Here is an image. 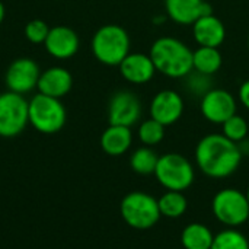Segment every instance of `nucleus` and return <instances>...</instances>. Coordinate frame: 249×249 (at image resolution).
Wrapping results in <instances>:
<instances>
[{
    "mask_svg": "<svg viewBox=\"0 0 249 249\" xmlns=\"http://www.w3.org/2000/svg\"><path fill=\"white\" fill-rule=\"evenodd\" d=\"M197 168L209 178L223 179L232 177L241 166L242 152L222 133H210L201 137L194 152Z\"/></svg>",
    "mask_w": 249,
    "mask_h": 249,
    "instance_id": "obj_1",
    "label": "nucleus"
},
{
    "mask_svg": "<svg viewBox=\"0 0 249 249\" xmlns=\"http://www.w3.org/2000/svg\"><path fill=\"white\" fill-rule=\"evenodd\" d=\"M149 55L156 67V71L168 79H184L193 71V50L182 39L163 35L156 38Z\"/></svg>",
    "mask_w": 249,
    "mask_h": 249,
    "instance_id": "obj_2",
    "label": "nucleus"
},
{
    "mask_svg": "<svg viewBox=\"0 0 249 249\" xmlns=\"http://www.w3.org/2000/svg\"><path fill=\"white\" fill-rule=\"evenodd\" d=\"M131 39L128 32L117 23H107L96 29L90 41L93 57L104 66L118 67L131 53Z\"/></svg>",
    "mask_w": 249,
    "mask_h": 249,
    "instance_id": "obj_3",
    "label": "nucleus"
},
{
    "mask_svg": "<svg viewBox=\"0 0 249 249\" xmlns=\"http://www.w3.org/2000/svg\"><path fill=\"white\" fill-rule=\"evenodd\" d=\"M120 213L123 220L136 231H147L158 225L160 212L158 200L144 191H131L121 200Z\"/></svg>",
    "mask_w": 249,
    "mask_h": 249,
    "instance_id": "obj_4",
    "label": "nucleus"
},
{
    "mask_svg": "<svg viewBox=\"0 0 249 249\" xmlns=\"http://www.w3.org/2000/svg\"><path fill=\"white\" fill-rule=\"evenodd\" d=\"M29 124L41 134L58 133L67 121V111L61 99L36 93L28 104Z\"/></svg>",
    "mask_w": 249,
    "mask_h": 249,
    "instance_id": "obj_5",
    "label": "nucleus"
},
{
    "mask_svg": "<svg viewBox=\"0 0 249 249\" xmlns=\"http://www.w3.org/2000/svg\"><path fill=\"white\" fill-rule=\"evenodd\" d=\"M158 182L166 191L184 193L196 179V169L188 158L181 153H165L159 156L155 174Z\"/></svg>",
    "mask_w": 249,
    "mask_h": 249,
    "instance_id": "obj_6",
    "label": "nucleus"
},
{
    "mask_svg": "<svg viewBox=\"0 0 249 249\" xmlns=\"http://www.w3.org/2000/svg\"><path fill=\"white\" fill-rule=\"evenodd\" d=\"M212 212L222 225L239 228L249 220L248 198L236 188H223L213 197Z\"/></svg>",
    "mask_w": 249,
    "mask_h": 249,
    "instance_id": "obj_7",
    "label": "nucleus"
},
{
    "mask_svg": "<svg viewBox=\"0 0 249 249\" xmlns=\"http://www.w3.org/2000/svg\"><path fill=\"white\" fill-rule=\"evenodd\" d=\"M28 104L23 95L6 90L0 93V137L19 136L29 124Z\"/></svg>",
    "mask_w": 249,
    "mask_h": 249,
    "instance_id": "obj_8",
    "label": "nucleus"
},
{
    "mask_svg": "<svg viewBox=\"0 0 249 249\" xmlns=\"http://www.w3.org/2000/svg\"><path fill=\"white\" fill-rule=\"evenodd\" d=\"M143 105L140 98L130 89L117 90L108 102V123L111 125L133 127L140 123Z\"/></svg>",
    "mask_w": 249,
    "mask_h": 249,
    "instance_id": "obj_9",
    "label": "nucleus"
},
{
    "mask_svg": "<svg viewBox=\"0 0 249 249\" xmlns=\"http://www.w3.org/2000/svg\"><path fill=\"white\" fill-rule=\"evenodd\" d=\"M200 112L206 121L222 125L238 114V98L232 92L214 86L200 99Z\"/></svg>",
    "mask_w": 249,
    "mask_h": 249,
    "instance_id": "obj_10",
    "label": "nucleus"
},
{
    "mask_svg": "<svg viewBox=\"0 0 249 249\" xmlns=\"http://www.w3.org/2000/svg\"><path fill=\"white\" fill-rule=\"evenodd\" d=\"M39 74L41 69L35 60L29 57H19L9 64L4 73V85L7 90L25 96L36 89Z\"/></svg>",
    "mask_w": 249,
    "mask_h": 249,
    "instance_id": "obj_11",
    "label": "nucleus"
},
{
    "mask_svg": "<svg viewBox=\"0 0 249 249\" xmlns=\"http://www.w3.org/2000/svg\"><path fill=\"white\" fill-rule=\"evenodd\" d=\"M185 111L184 96L175 89H162L153 95L149 104V117L165 127L177 124Z\"/></svg>",
    "mask_w": 249,
    "mask_h": 249,
    "instance_id": "obj_12",
    "label": "nucleus"
},
{
    "mask_svg": "<svg viewBox=\"0 0 249 249\" xmlns=\"http://www.w3.org/2000/svg\"><path fill=\"white\" fill-rule=\"evenodd\" d=\"M44 47L53 58L69 60L77 54L80 48V39L74 29L64 25H57L50 28Z\"/></svg>",
    "mask_w": 249,
    "mask_h": 249,
    "instance_id": "obj_13",
    "label": "nucleus"
},
{
    "mask_svg": "<svg viewBox=\"0 0 249 249\" xmlns=\"http://www.w3.org/2000/svg\"><path fill=\"white\" fill-rule=\"evenodd\" d=\"M121 77L134 86L147 85L156 76V67L146 53H130L118 66Z\"/></svg>",
    "mask_w": 249,
    "mask_h": 249,
    "instance_id": "obj_14",
    "label": "nucleus"
},
{
    "mask_svg": "<svg viewBox=\"0 0 249 249\" xmlns=\"http://www.w3.org/2000/svg\"><path fill=\"white\" fill-rule=\"evenodd\" d=\"M163 6L168 19L181 26H191L198 18L214 13L206 0H163Z\"/></svg>",
    "mask_w": 249,
    "mask_h": 249,
    "instance_id": "obj_15",
    "label": "nucleus"
},
{
    "mask_svg": "<svg viewBox=\"0 0 249 249\" xmlns=\"http://www.w3.org/2000/svg\"><path fill=\"white\" fill-rule=\"evenodd\" d=\"M193 38L198 47H213L219 48L225 44L228 31L226 25L214 13L198 18L193 25Z\"/></svg>",
    "mask_w": 249,
    "mask_h": 249,
    "instance_id": "obj_16",
    "label": "nucleus"
},
{
    "mask_svg": "<svg viewBox=\"0 0 249 249\" xmlns=\"http://www.w3.org/2000/svg\"><path fill=\"white\" fill-rule=\"evenodd\" d=\"M73 88V76L71 73L61 66H53L41 71L36 90L45 96L61 99L70 93Z\"/></svg>",
    "mask_w": 249,
    "mask_h": 249,
    "instance_id": "obj_17",
    "label": "nucleus"
},
{
    "mask_svg": "<svg viewBox=\"0 0 249 249\" xmlns=\"http://www.w3.org/2000/svg\"><path fill=\"white\" fill-rule=\"evenodd\" d=\"M101 149L109 156H121L127 153L133 144V131L130 127L108 125L101 136Z\"/></svg>",
    "mask_w": 249,
    "mask_h": 249,
    "instance_id": "obj_18",
    "label": "nucleus"
},
{
    "mask_svg": "<svg viewBox=\"0 0 249 249\" xmlns=\"http://www.w3.org/2000/svg\"><path fill=\"white\" fill-rule=\"evenodd\" d=\"M223 66V55L219 48L213 47H197L193 50V70L214 76Z\"/></svg>",
    "mask_w": 249,
    "mask_h": 249,
    "instance_id": "obj_19",
    "label": "nucleus"
},
{
    "mask_svg": "<svg viewBox=\"0 0 249 249\" xmlns=\"http://www.w3.org/2000/svg\"><path fill=\"white\" fill-rule=\"evenodd\" d=\"M214 235L207 225L194 222L181 232V244L184 249H212Z\"/></svg>",
    "mask_w": 249,
    "mask_h": 249,
    "instance_id": "obj_20",
    "label": "nucleus"
},
{
    "mask_svg": "<svg viewBox=\"0 0 249 249\" xmlns=\"http://www.w3.org/2000/svg\"><path fill=\"white\" fill-rule=\"evenodd\" d=\"M160 216L168 219H179L188 209L187 197L179 191H166L158 198Z\"/></svg>",
    "mask_w": 249,
    "mask_h": 249,
    "instance_id": "obj_21",
    "label": "nucleus"
},
{
    "mask_svg": "<svg viewBox=\"0 0 249 249\" xmlns=\"http://www.w3.org/2000/svg\"><path fill=\"white\" fill-rule=\"evenodd\" d=\"M158 160H159V155L153 147L142 146L131 153L130 166L139 175H153Z\"/></svg>",
    "mask_w": 249,
    "mask_h": 249,
    "instance_id": "obj_22",
    "label": "nucleus"
},
{
    "mask_svg": "<svg viewBox=\"0 0 249 249\" xmlns=\"http://www.w3.org/2000/svg\"><path fill=\"white\" fill-rule=\"evenodd\" d=\"M165 134H166V127L150 117L147 120H143L137 128V137L140 143L149 147H155L160 144L165 139Z\"/></svg>",
    "mask_w": 249,
    "mask_h": 249,
    "instance_id": "obj_23",
    "label": "nucleus"
},
{
    "mask_svg": "<svg viewBox=\"0 0 249 249\" xmlns=\"http://www.w3.org/2000/svg\"><path fill=\"white\" fill-rule=\"evenodd\" d=\"M212 249H249V241L238 229L228 228L214 235Z\"/></svg>",
    "mask_w": 249,
    "mask_h": 249,
    "instance_id": "obj_24",
    "label": "nucleus"
},
{
    "mask_svg": "<svg viewBox=\"0 0 249 249\" xmlns=\"http://www.w3.org/2000/svg\"><path fill=\"white\" fill-rule=\"evenodd\" d=\"M222 134L239 144L249 137V121L245 117L235 114L222 124Z\"/></svg>",
    "mask_w": 249,
    "mask_h": 249,
    "instance_id": "obj_25",
    "label": "nucleus"
},
{
    "mask_svg": "<svg viewBox=\"0 0 249 249\" xmlns=\"http://www.w3.org/2000/svg\"><path fill=\"white\" fill-rule=\"evenodd\" d=\"M182 80H184V88H185L187 93H190L198 99H201L209 90H212L214 88L213 76H207V74H203V73H198L194 70L188 76H185Z\"/></svg>",
    "mask_w": 249,
    "mask_h": 249,
    "instance_id": "obj_26",
    "label": "nucleus"
},
{
    "mask_svg": "<svg viewBox=\"0 0 249 249\" xmlns=\"http://www.w3.org/2000/svg\"><path fill=\"white\" fill-rule=\"evenodd\" d=\"M50 32V26L42 19H32L25 25L23 34L31 44H44Z\"/></svg>",
    "mask_w": 249,
    "mask_h": 249,
    "instance_id": "obj_27",
    "label": "nucleus"
},
{
    "mask_svg": "<svg viewBox=\"0 0 249 249\" xmlns=\"http://www.w3.org/2000/svg\"><path fill=\"white\" fill-rule=\"evenodd\" d=\"M238 102L249 111V79L244 80L238 89Z\"/></svg>",
    "mask_w": 249,
    "mask_h": 249,
    "instance_id": "obj_28",
    "label": "nucleus"
},
{
    "mask_svg": "<svg viewBox=\"0 0 249 249\" xmlns=\"http://www.w3.org/2000/svg\"><path fill=\"white\" fill-rule=\"evenodd\" d=\"M4 15H6V9H4V4L0 1V23H1L3 19H4Z\"/></svg>",
    "mask_w": 249,
    "mask_h": 249,
    "instance_id": "obj_29",
    "label": "nucleus"
},
{
    "mask_svg": "<svg viewBox=\"0 0 249 249\" xmlns=\"http://www.w3.org/2000/svg\"><path fill=\"white\" fill-rule=\"evenodd\" d=\"M245 196H247V198H248V203H249V185H248V188H247V193H245Z\"/></svg>",
    "mask_w": 249,
    "mask_h": 249,
    "instance_id": "obj_30",
    "label": "nucleus"
},
{
    "mask_svg": "<svg viewBox=\"0 0 249 249\" xmlns=\"http://www.w3.org/2000/svg\"><path fill=\"white\" fill-rule=\"evenodd\" d=\"M247 45H248V50H249V34H248V41H247Z\"/></svg>",
    "mask_w": 249,
    "mask_h": 249,
    "instance_id": "obj_31",
    "label": "nucleus"
}]
</instances>
